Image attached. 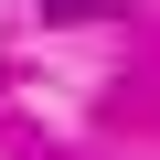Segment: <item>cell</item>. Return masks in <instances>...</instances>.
Instances as JSON below:
<instances>
[{"mask_svg":"<svg viewBox=\"0 0 160 160\" xmlns=\"http://www.w3.org/2000/svg\"><path fill=\"white\" fill-rule=\"evenodd\" d=\"M96 11H128V0H43V22H96Z\"/></svg>","mask_w":160,"mask_h":160,"instance_id":"6da1fadb","label":"cell"}]
</instances>
